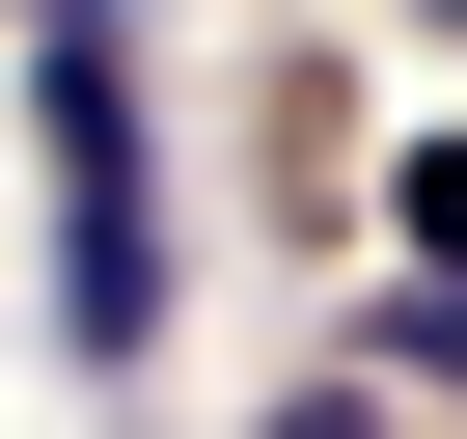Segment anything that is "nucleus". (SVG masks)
Here are the masks:
<instances>
[{
  "label": "nucleus",
  "instance_id": "nucleus-1",
  "mask_svg": "<svg viewBox=\"0 0 467 439\" xmlns=\"http://www.w3.org/2000/svg\"><path fill=\"white\" fill-rule=\"evenodd\" d=\"M28 165H56V357H138V330H165V192H138L110 0H28Z\"/></svg>",
  "mask_w": 467,
  "mask_h": 439
},
{
  "label": "nucleus",
  "instance_id": "nucleus-2",
  "mask_svg": "<svg viewBox=\"0 0 467 439\" xmlns=\"http://www.w3.org/2000/svg\"><path fill=\"white\" fill-rule=\"evenodd\" d=\"M385 220H412V275H467V138H412V192H385Z\"/></svg>",
  "mask_w": 467,
  "mask_h": 439
},
{
  "label": "nucleus",
  "instance_id": "nucleus-3",
  "mask_svg": "<svg viewBox=\"0 0 467 439\" xmlns=\"http://www.w3.org/2000/svg\"><path fill=\"white\" fill-rule=\"evenodd\" d=\"M275 439H385V412H358V384H303V412H275Z\"/></svg>",
  "mask_w": 467,
  "mask_h": 439
},
{
  "label": "nucleus",
  "instance_id": "nucleus-4",
  "mask_svg": "<svg viewBox=\"0 0 467 439\" xmlns=\"http://www.w3.org/2000/svg\"><path fill=\"white\" fill-rule=\"evenodd\" d=\"M440 28H467V0H440Z\"/></svg>",
  "mask_w": 467,
  "mask_h": 439
}]
</instances>
